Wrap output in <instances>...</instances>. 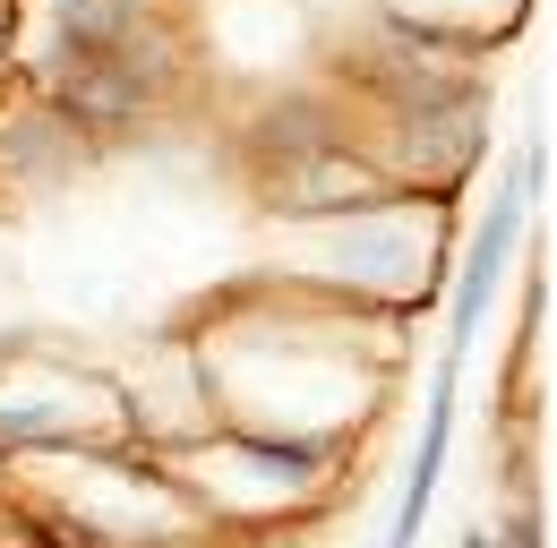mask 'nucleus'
Wrapping results in <instances>:
<instances>
[{
	"instance_id": "1",
	"label": "nucleus",
	"mask_w": 557,
	"mask_h": 548,
	"mask_svg": "<svg viewBox=\"0 0 557 548\" xmlns=\"http://www.w3.org/2000/svg\"><path fill=\"white\" fill-rule=\"evenodd\" d=\"M515 232H523V189H506V198L488 205L481 240H472V258H463V283H455V326H446V351H463V342L481 335L488 300H497V283H506V258H515Z\"/></svg>"
},
{
	"instance_id": "2",
	"label": "nucleus",
	"mask_w": 557,
	"mask_h": 548,
	"mask_svg": "<svg viewBox=\"0 0 557 548\" xmlns=\"http://www.w3.org/2000/svg\"><path fill=\"white\" fill-rule=\"evenodd\" d=\"M455 360H463V351H446V369H437V403H429V428H420V446H412V479H404V506H395L386 548H412V540H420V514H429V497H437L446 428H455Z\"/></svg>"
}]
</instances>
